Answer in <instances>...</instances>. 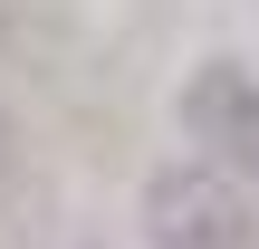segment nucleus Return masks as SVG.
Masks as SVG:
<instances>
[{
  "label": "nucleus",
  "instance_id": "f257e3e1",
  "mask_svg": "<svg viewBox=\"0 0 259 249\" xmlns=\"http://www.w3.org/2000/svg\"><path fill=\"white\" fill-rule=\"evenodd\" d=\"M250 240H259V211L240 173L192 154L144 182V249H250Z\"/></svg>",
  "mask_w": 259,
  "mask_h": 249
},
{
  "label": "nucleus",
  "instance_id": "f03ea898",
  "mask_svg": "<svg viewBox=\"0 0 259 249\" xmlns=\"http://www.w3.org/2000/svg\"><path fill=\"white\" fill-rule=\"evenodd\" d=\"M173 115H183V134H192V154H202V163H221V173L259 182V77L240 67V58H202V67L183 77Z\"/></svg>",
  "mask_w": 259,
  "mask_h": 249
},
{
  "label": "nucleus",
  "instance_id": "7ed1b4c3",
  "mask_svg": "<svg viewBox=\"0 0 259 249\" xmlns=\"http://www.w3.org/2000/svg\"><path fill=\"white\" fill-rule=\"evenodd\" d=\"M19 173V125H10V106H0V182Z\"/></svg>",
  "mask_w": 259,
  "mask_h": 249
},
{
  "label": "nucleus",
  "instance_id": "20e7f679",
  "mask_svg": "<svg viewBox=\"0 0 259 249\" xmlns=\"http://www.w3.org/2000/svg\"><path fill=\"white\" fill-rule=\"evenodd\" d=\"M10 29H19V0H0V38H10Z\"/></svg>",
  "mask_w": 259,
  "mask_h": 249
}]
</instances>
